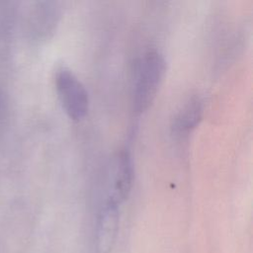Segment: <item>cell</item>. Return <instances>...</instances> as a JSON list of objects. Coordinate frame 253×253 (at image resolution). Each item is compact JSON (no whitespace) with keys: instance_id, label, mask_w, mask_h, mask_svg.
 <instances>
[{"instance_id":"4","label":"cell","mask_w":253,"mask_h":253,"mask_svg":"<svg viewBox=\"0 0 253 253\" xmlns=\"http://www.w3.org/2000/svg\"><path fill=\"white\" fill-rule=\"evenodd\" d=\"M133 181V167L129 153L122 150L118 153L112 174V195L110 200L120 204L126 200L131 190Z\"/></svg>"},{"instance_id":"2","label":"cell","mask_w":253,"mask_h":253,"mask_svg":"<svg viewBox=\"0 0 253 253\" xmlns=\"http://www.w3.org/2000/svg\"><path fill=\"white\" fill-rule=\"evenodd\" d=\"M55 88L62 109L72 120H81L88 112V93L81 81L66 67L55 75Z\"/></svg>"},{"instance_id":"1","label":"cell","mask_w":253,"mask_h":253,"mask_svg":"<svg viewBox=\"0 0 253 253\" xmlns=\"http://www.w3.org/2000/svg\"><path fill=\"white\" fill-rule=\"evenodd\" d=\"M166 70L165 59L156 50L143 54L138 66L133 90V108L141 113L153 102Z\"/></svg>"},{"instance_id":"5","label":"cell","mask_w":253,"mask_h":253,"mask_svg":"<svg viewBox=\"0 0 253 253\" xmlns=\"http://www.w3.org/2000/svg\"><path fill=\"white\" fill-rule=\"evenodd\" d=\"M204 113V103L200 96H191L177 111L172 121V130L175 134L188 133L200 123Z\"/></svg>"},{"instance_id":"3","label":"cell","mask_w":253,"mask_h":253,"mask_svg":"<svg viewBox=\"0 0 253 253\" xmlns=\"http://www.w3.org/2000/svg\"><path fill=\"white\" fill-rule=\"evenodd\" d=\"M118 205L109 199L100 211L95 232L96 253H109L112 250L119 226Z\"/></svg>"}]
</instances>
